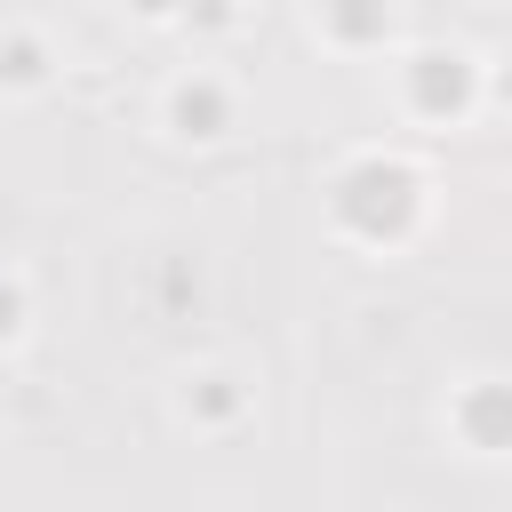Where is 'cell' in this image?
<instances>
[{
	"instance_id": "cell-2",
	"label": "cell",
	"mask_w": 512,
	"mask_h": 512,
	"mask_svg": "<svg viewBox=\"0 0 512 512\" xmlns=\"http://www.w3.org/2000/svg\"><path fill=\"white\" fill-rule=\"evenodd\" d=\"M416 80H424V96H432V104H440V96H448V104H464V88H472V64H464L456 48H448V56L432 48V56H416Z\"/></svg>"
},
{
	"instance_id": "cell-3",
	"label": "cell",
	"mask_w": 512,
	"mask_h": 512,
	"mask_svg": "<svg viewBox=\"0 0 512 512\" xmlns=\"http://www.w3.org/2000/svg\"><path fill=\"white\" fill-rule=\"evenodd\" d=\"M328 16H336V32H352V40H360V32H384V16H392V8H384V0H328Z\"/></svg>"
},
{
	"instance_id": "cell-5",
	"label": "cell",
	"mask_w": 512,
	"mask_h": 512,
	"mask_svg": "<svg viewBox=\"0 0 512 512\" xmlns=\"http://www.w3.org/2000/svg\"><path fill=\"white\" fill-rule=\"evenodd\" d=\"M136 8H144V16H160V8H168V0H136Z\"/></svg>"
},
{
	"instance_id": "cell-4",
	"label": "cell",
	"mask_w": 512,
	"mask_h": 512,
	"mask_svg": "<svg viewBox=\"0 0 512 512\" xmlns=\"http://www.w3.org/2000/svg\"><path fill=\"white\" fill-rule=\"evenodd\" d=\"M0 72H8V80H40V48H32V40H16V48H8V64H0Z\"/></svg>"
},
{
	"instance_id": "cell-1",
	"label": "cell",
	"mask_w": 512,
	"mask_h": 512,
	"mask_svg": "<svg viewBox=\"0 0 512 512\" xmlns=\"http://www.w3.org/2000/svg\"><path fill=\"white\" fill-rule=\"evenodd\" d=\"M176 128L184 136H224V88L216 80H184L176 88Z\"/></svg>"
}]
</instances>
